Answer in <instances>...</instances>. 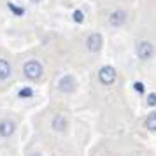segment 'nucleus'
I'll list each match as a JSON object with an SVG mask.
<instances>
[{"instance_id": "8", "label": "nucleus", "mask_w": 156, "mask_h": 156, "mask_svg": "<svg viewBox=\"0 0 156 156\" xmlns=\"http://www.w3.org/2000/svg\"><path fill=\"white\" fill-rule=\"evenodd\" d=\"M12 74V65L7 58H0V81H7Z\"/></svg>"}, {"instance_id": "4", "label": "nucleus", "mask_w": 156, "mask_h": 156, "mask_svg": "<svg viewBox=\"0 0 156 156\" xmlns=\"http://www.w3.org/2000/svg\"><path fill=\"white\" fill-rule=\"evenodd\" d=\"M84 46H86V49L90 51V53H93V55L100 53L102 48H104V35L98 34V32H91L90 35L86 37Z\"/></svg>"}, {"instance_id": "5", "label": "nucleus", "mask_w": 156, "mask_h": 156, "mask_svg": "<svg viewBox=\"0 0 156 156\" xmlns=\"http://www.w3.org/2000/svg\"><path fill=\"white\" fill-rule=\"evenodd\" d=\"M128 21V14L126 11H123V9H114L112 12L109 14L107 18V23L112 27V28H121V27H125Z\"/></svg>"}, {"instance_id": "15", "label": "nucleus", "mask_w": 156, "mask_h": 156, "mask_svg": "<svg viewBox=\"0 0 156 156\" xmlns=\"http://www.w3.org/2000/svg\"><path fill=\"white\" fill-rule=\"evenodd\" d=\"M30 2H32V4H41L42 0H30Z\"/></svg>"}, {"instance_id": "7", "label": "nucleus", "mask_w": 156, "mask_h": 156, "mask_svg": "<svg viewBox=\"0 0 156 156\" xmlns=\"http://www.w3.org/2000/svg\"><path fill=\"white\" fill-rule=\"evenodd\" d=\"M14 130H16L14 121H11V119H2L0 121V137L9 139L11 135L14 133Z\"/></svg>"}, {"instance_id": "11", "label": "nucleus", "mask_w": 156, "mask_h": 156, "mask_svg": "<svg viewBox=\"0 0 156 156\" xmlns=\"http://www.w3.org/2000/svg\"><path fill=\"white\" fill-rule=\"evenodd\" d=\"M72 20H74V23H77V25L84 23V12H83L81 9H76V11L72 12Z\"/></svg>"}, {"instance_id": "6", "label": "nucleus", "mask_w": 156, "mask_h": 156, "mask_svg": "<svg viewBox=\"0 0 156 156\" xmlns=\"http://www.w3.org/2000/svg\"><path fill=\"white\" fill-rule=\"evenodd\" d=\"M51 128L55 130V132H60V133H63L65 130L69 128V119L65 118L63 114H56L53 121H51Z\"/></svg>"}, {"instance_id": "2", "label": "nucleus", "mask_w": 156, "mask_h": 156, "mask_svg": "<svg viewBox=\"0 0 156 156\" xmlns=\"http://www.w3.org/2000/svg\"><path fill=\"white\" fill-rule=\"evenodd\" d=\"M97 77H98V83L102 86H112L118 81V70L112 65H102L97 72Z\"/></svg>"}, {"instance_id": "12", "label": "nucleus", "mask_w": 156, "mask_h": 156, "mask_svg": "<svg viewBox=\"0 0 156 156\" xmlns=\"http://www.w3.org/2000/svg\"><path fill=\"white\" fill-rule=\"evenodd\" d=\"M32 95H34V90L28 88V86H27V88H23V90H20V93H18V97H20V98H30Z\"/></svg>"}, {"instance_id": "1", "label": "nucleus", "mask_w": 156, "mask_h": 156, "mask_svg": "<svg viewBox=\"0 0 156 156\" xmlns=\"http://www.w3.org/2000/svg\"><path fill=\"white\" fill-rule=\"evenodd\" d=\"M44 74V67L39 60H28L23 63V76L28 81H39Z\"/></svg>"}, {"instance_id": "10", "label": "nucleus", "mask_w": 156, "mask_h": 156, "mask_svg": "<svg viewBox=\"0 0 156 156\" xmlns=\"http://www.w3.org/2000/svg\"><path fill=\"white\" fill-rule=\"evenodd\" d=\"M144 126L147 128L149 132H156V111H153L151 114H147V118L144 121Z\"/></svg>"}, {"instance_id": "14", "label": "nucleus", "mask_w": 156, "mask_h": 156, "mask_svg": "<svg viewBox=\"0 0 156 156\" xmlns=\"http://www.w3.org/2000/svg\"><path fill=\"white\" fill-rule=\"evenodd\" d=\"M135 90H137V91L139 93H144V84H142V83H135Z\"/></svg>"}, {"instance_id": "9", "label": "nucleus", "mask_w": 156, "mask_h": 156, "mask_svg": "<svg viewBox=\"0 0 156 156\" xmlns=\"http://www.w3.org/2000/svg\"><path fill=\"white\" fill-rule=\"evenodd\" d=\"M58 90L63 93H69L74 90V79L70 76H65V77L60 79V83H58Z\"/></svg>"}, {"instance_id": "13", "label": "nucleus", "mask_w": 156, "mask_h": 156, "mask_svg": "<svg viewBox=\"0 0 156 156\" xmlns=\"http://www.w3.org/2000/svg\"><path fill=\"white\" fill-rule=\"evenodd\" d=\"M147 105L149 107L156 105V93H149L147 95Z\"/></svg>"}, {"instance_id": "16", "label": "nucleus", "mask_w": 156, "mask_h": 156, "mask_svg": "<svg viewBox=\"0 0 156 156\" xmlns=\"http://www.w3.org/2000/svg\"><path fill=\"white\" fill-rule=\"evenodd\" d=\"M30 156H42V154H39V153H32Z\"/></svg>"}, {"instance_id": "3", "label": "nucleus", "mask_w": 156, "mask_h": 156, "mask_svg": "<svg viewBox=\"0 0 156 156\" xmlns=\"http://www.w3.org/2000/svg\"><path fill=\"white\" fill-rule=\"evenodd\" d=\"M154 53H156V48L151 41L142 39V41H139V42L135 44V55H137V58L142 60V62L151 60V58L154 56Z\"/></svg>"}]
</instances>
